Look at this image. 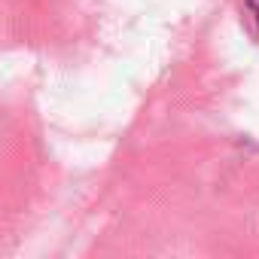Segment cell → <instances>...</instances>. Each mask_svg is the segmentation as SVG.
Listing matches in <instances>:
<instances>
[{
    "mask_svg": "<svg viewBox=\"0 0 259 259\" xmlns=\"http://www.w3.org/2000/svg\"><path fill=\"white\" fill-rule=\"evenodd\" d=\"M247 10H250V16H253V22L259 25V0H247Z\"/></svg>",
    "mask_w": 259,
    "mask_h": 259,
    "instance_id": "6da1fadb",
    "label": "cell"
}]
</instances>
